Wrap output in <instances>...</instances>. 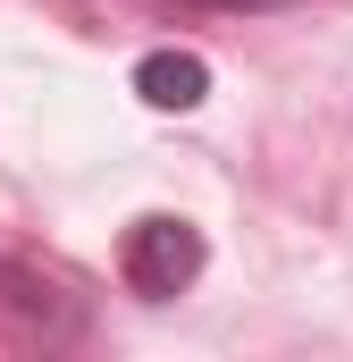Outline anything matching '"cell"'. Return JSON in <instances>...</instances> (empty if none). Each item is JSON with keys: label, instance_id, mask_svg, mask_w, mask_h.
Instances as JSON below:
<instances>
[{"label": "cell", "instance_id": "1", "mask_svg": "<svg viewBox=\"0 0 353 362\" xmlns=\"http://www.w3.org/2000/svg\"><path fill=\"white\" fill-rule=\"evenodd\" d=\"M202 262H210V245H202V228L176 219V211H143V219L126 228V245H118V278H126L143 303L185 295V286L202 278Z\"/></svg>", "mask_w": 353, "mask_h": 362}, {"label": "cell", "instance_id": "2", "mask_svg": "<svg viewBox=\"0 0 353 362\" xmlns=\"http://www.w3.org/2000/svg\"><path fill=\"white\" fill-rule=\"evenodd\" d=\"M135 93H143V110H202L210 101V59L202 51H143Z\"/></svg>", "mask_w": 353, "mask_h": 362}, {"label": "cell", "instance_id": "3", "mask_svg": "<svg viewBox=\"0 0 353 362\" xmlns=\"http://www.w3.org/2000/svg\"><path fill=\"white\" fill-rule=\"evenodd\" d=\"M193 8H286V0H193Z\"/></svg>", "mask_w": 353, "mask_h": 362}]
</instances>
